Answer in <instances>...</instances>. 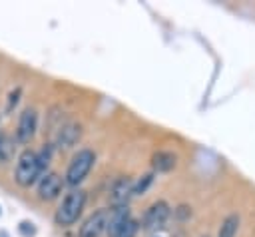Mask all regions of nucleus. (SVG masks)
Listing matches in <instances>:
<instances>
[{
  "label": "nucleus",
  "instance_id": "14",
  "mask_svg": "<svg viewBox=\"0 0 255 237\" xmlns=\"http://www.w3.org/2000/svg\"><path fill=\"white\" fill-rule=\"evenodd\" d=\"M20 88H16L14 92H10V96H8V106H6V112H12V108L18 104V98H20Z\"/></svg>",
  "mask_w": 255,
  "mask_h": 237
},
{
  "label": "nucleus",
  "instance_id": "13",
  "mask_svg": "<svg viewBox=\"0 0 255 237\" xmlns=\"http://www.w3.org/2000/svg\"><path fill=\"white\" fill-rule=\"evenodd\" d=\"M151 181H153V173H145V175H141V179L133 181V195H141V193H145L147 187L151 185Z\"/></svg>",
  "mask_w": 255,
  "mask_h": 237
},
{
  "label": "nucleus",
  "instance_id": "8",
  "mask_svg": "<svg viewBox=\"0 0 255 237\" xmlns=\"http://www.w3.org/2000/svg\"><path fill=\"white\" fill-rule=\"evenodd\" d=\"M133 195V181L129 177H120L114 181L112 189H110V197L114 207H122L128 205V199Z\"/></svg>",
  "mask_w": 255,
  "mask_h": 237
},
{
  "label": "nucleus",
  "instance_id": "2",
  "mask_svg": "<svg viewBox=\"0 0 255 237\" xmlns=\"http://www.w3.org/2000/svg\"><path fill=\"white\" fill-rule=\"evenodd\" d=\"M42 173H44V169H42V165H40L38 151L24 149V151L18 155V163H16V173H14L16 183L22 185V187H30L36 179H40Z\"/></svg>",
  "mask_w": 255,
  "mask_h": 237
},
{
  "label": "nucleus",
  "instance_id": "6",
  "mask_svg": "<svg viewBox=\"0 0 255 237\" xmlns=\"http://www.w3.org/2000/svg\"><path fill=\"white\" fill-rule=\"evenodd\" d=\"M62 185H64V179L58 173L48 171V173L40 175V179H38V197L44 201H50V199L58 197V193L62 191Z\"/></svg>",
  "mask_w": 255,
  "mask_h": 237
},
{
  "label": "nucleus",
  "instance_id": "9",
  "mask_svg": "<svg viewBox=\"0 0 255 237\" xmlns=\"http://www.w3.org/2000/svg\"><path fill=\"white\" fill-rule=\"evenodd\" d=\"M82 135V127L78 123H66L58 131V145L60 147H72Z\"/></svg>",
  "mask_w": 255,
  "mask_h": 237
},
{
  "label": "nucleus",
  "instance_id": "16",
  "mask_svg": "<svg viewBox=\"0 0 255 237\" xmlns=\"http://www.w3.org/2000/svg\"><path fill=\"white\" fill-rule=\"evenodd\" d=\"M0 139H2V135H0Z\"/></svg>",
  "mask_w": 255,
  "mask_h": 237
},
{
  "label": "nucleus",
  "instance_id": "1",
  "mask_svg": "<svg viewBox=\"0 0 255 237\" xmlns=\"http://www.w3.org/2000/svg\"><path fill=\"white\" fill-rule=\"evenodd\" d=\"M84 205H86V191L82 189H72L60 203V207L56 209V223L62 225V227H70L78 221V217L82 215L84 211Z\"/></svg>",
  "mask_w": 255,
  "mask_h": 237
},
{
  "label": "nucleus",
  "instance_id": "5",
  "mask_svg": "<svg viewBox=\"0 0 255 237\" xmlns=\"http://www.w3.org/2000/svg\"><path fill=\"white\" fill-rule=\"evenodd\" d=\"M36 127H38V114H36V110L26 108V110L20 114V119H18L16 139H18L20 143H30V139H32L34 133H36Z\"/></svg>",
  "mask_w": 255,
  "mask_h": 237
},
{
  "label": "nucleus",
  "instance_id": "4",
  "mask_svg": "<svg viewBox=\"0 0 255 237\" xmlns=\"http://www.w3.org/2000/svg\"><path fill=\"white\" fill-rule=\"evenodd\" d=\"M169 213H171L169 203L163 201V199H159V201L151 203L145 209V213L141 217V227L145 231H157V229H161L165 225V221L169 219Z\"/></svg>",
  "mask_w": 255,
  "mask_h": 237
},
{
  "label": "nucleus",
  "instance_id": "15",
  "mask_svg": "<svg viewBox=\"0 0 255 237\" xmlns=\"http://www.w3.org/2000/svg\"><path fill=\"white\" fill-rule=\"evenodd\" d=\"M32 223H28V221H24V223H20V231L28 237V235H34V227H30Z\"/></svg>",
  "mask_w": 255,
  "mask_h": 237
},
{
  "label": "nucleus",
  "instance_id": "3",
  "mask_svg": "<svg viewBox=\"0 0 255 237\" xmlns=\"http://www.w3.org/2000/svg\"><path fill=\"white\" fill-rule=\"evenodd\" d=\"M94 163H96V153L92 149H80L72 157V161H70V165L66 169V175H64L66 179L64 181L68 185H72V187L80 185L86 179V175L90 173V169L94 167Z\"/></svg>",
  "mask_w": 255,
  "mask_h": 237
},
{
  "label": "nucleus",
  "instance_id": "11",
  "mask_svg": "<svg viewBox=\"0 0 255 237\" xmlns=\"http://www.w3.org/2000/svg\"><path fill=\"white\" fill-rule=\"evenodd\" d=\"M239 215L237 213H231L227 215L223 221H221V227L217 231V237H235L237 231H239Z\"/></svg>",
  "mask_w": 255,
  "mask_h": 237
},
{
  "label": "nucleus",
  "instance_id": "7",
  "mask_svg": "<svg viewBox=\"0 0 255 237\" xmlns=\"http://www.w3.org/2000/svg\"><path fill=\"white\" fill-rule=\"evenodd\" d=\"M108 209H98L94 211L86 221L84 225L80 227V237H100L104 231H106V225H108Z\"/></svg>",
  "mask_w": 255,
  "mask_h": 237
},
{
  "label": "nucleus",
  "instance_id": "10",
  "mask_svg": "<svg viewBox=\"0 0 255 237\" xmlns=\"http://www.w3.org/2000/svg\"><path fill=\"white\" fill-rule=\"evenodd\" d=\"M151 167H153V171H159V173L169 171L175 167V155L171 151H165V149L155 151L151 157Z\"/></svg>",
  "mask_w": 255,
  "mask_h": 237
},
{
  "label": "nucleus",
  "instance_id": "12",
  "mask_svg": "<svg viewBox=\"0 0 255 237\" xmlns=\"http://www.w3.org/2000/svg\"><path fill=\"white\" fill-rule=\"evenodd\" d=\"M137 221L133 219V217H129L128 221H124L116 231H112L108 237H135V233H137Z\"/></svg>",
  "mask_w": 255,
  "mask_h": 237
}]
</instances>
